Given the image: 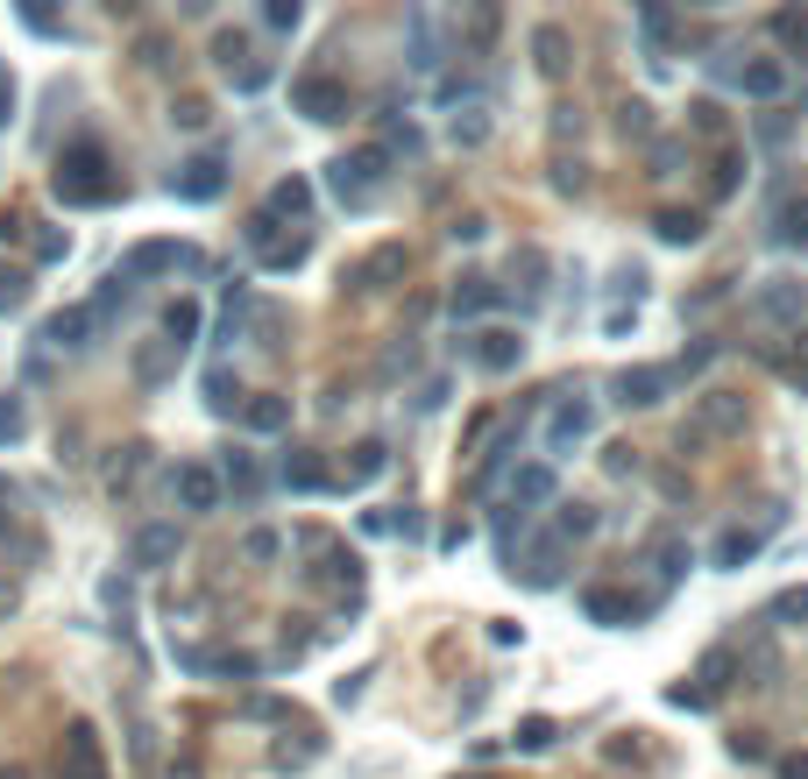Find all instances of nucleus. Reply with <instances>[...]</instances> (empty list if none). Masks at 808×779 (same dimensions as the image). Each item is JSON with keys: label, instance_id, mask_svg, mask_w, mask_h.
Segmentation results:
<instances>
[{"label": "nucleus", "instance_id": "f257e3e1", "mask_svg": "<svg viewBox=\"0 0 808 779\" xmlns=\"http://www.w3.org/2000/svg\"><path fill=\"white\" fill-rule=\"evenodd\" d=\"M50 185H57V199H65V206H114V199H121V185L107 178V149L100 142H71Z\"/></svg>", "mask_w": 808, "mask_h": 779}, {"label": "nucleus", "instance_id": "f03ea898", "mask_svg": "<svg viewBox=\"0 0 808 779\" xmlns=\"http://www.w3.org/2000/svg\"><path fill=\"white\" fill-rule=\"evenodd\" d=\"M745 418H752V397H745V389H702L696 412H688V425H681V454H688V446L745 433Z\"/></svg>", "mask_w": 808, "mask_h": 779}, {"label": "nucleus", "instance_id": "7ed1b4c3", "mask_svg": "<svg viewBox=\"0 0 808 779\" xmlns=\"http://www.w3.org/2000/svg\"><path fill=\"white\" fill-rule=\"evenodd\" d=\"M383 164H391V156L383 149H355V156H334V164H326V185H334V199L341 206H369L376 199V185H383Z\"/></svg>", "mask_w": 808, "mask_h": 779}, {"label": "nucleus", "instance_id": "20e7f679", "mask_svg": "<svg viewBox=\"0 0 808 779\" xmlns=\"http://www.w3.org/2000/svg\"><path fill=\"white\" fill-rule=\"evenodd\" d=\"M178 269H199V248H191V241H135L128 256H121V277H128V284L178 277Z\"/></svg>", "mask_w": 808, "mask_h": 779}, {"label": "nucleus", "instance_id": "39448f33", "mask_svg": "<svg viewBox=\"0 0 808 779\" xmlns=\"http://www.w3.org/2000/svg\"><path fill=\"white\" fill-rule=\"evenodd\" d=\"M673 383H681V368H673V362H639V368H624L610 389H618V404H639V412H652V404L673 397Z\"/></svg>", "mask_w": 808, "mask_h": 779}, {"label": "nucleus", "instance_id": "423d86ee", "mask_svg": "<svg viewBox=\"0 0 808 779\" xmlns=\"http://www.w3.org/2000/svg\"><path fill=\"white\" fill-rule=\"evenodd\" d=\"M57 772H65V779H107L100 730H92V723H71L65 730V751H57Z\"/></svg>", "mask_w": 808, "mask_h": 779}, {"label": "nucleus", "instance_id": "0eeeda50", "mask_svg": "<svg viewBox=\"0 0 808 779\" xmlns=\"http://www.w3.org/2000/svg\"><path fill=\"white\" fill-rule=\"evenodd\" d=\"M227 191V164L220 156H191V164L170 178V199H185V206H214Z\"/></svg>", "mask_w": 808, "mask_h": 779}, {"label": "nucleus", "instance_id": "6e6552de", "mask_svg": "<svg viewBox=\"0 0 808 779\" xmlns=\"http://www.w3.org/2000/svg\"><path fill=\"white\" fill-rule=\"evenodd\" d=\"M589 433H595L589 397H561V404H553V418H546V454H574Z\"/></svg>", "mask_w": 808, "mask_h": 779}, {"label": "nucleus", "instance_id": "1a4fd4ad", "mask_svg": "<svg viewBox=\"0 0 808 779\" xmlns=\"http://www.w3.org/2000/svg\"><path fill=\"white\" fill-rule=\"evenodd\" d=\"M292 107L305 114V121H341V114H348V86H334V78H298L292 86Z\"/></svg>", "mask_w": 808, "mask_h": 779}, {"label": "nucleus", "instance_id": "9d476101", "mask_svg": "<svg viewBox=\"0 0 808 779\" xmlns=\"http://www.w3.org/2000/svg\"><path fill=\"white\" fill-rule=\"evenodd\" d=\"M461 355H469L475 368H490V376H504V368H518V362H525V341L496 326V334H475V341H461Z\"/></svg>", "mask_w": 808, "mask_h": 779}, {"label": "nucleus", "instance_id": "9b49d317", "mask_svg": "<svg viewBox=\"0 0 808 779\" xmlns=\"http://www.w3.org/2000/svg\"><path fill=\"white\" fill-rule=\"evenodd\" d=\"M178 545H185L178 524H142V532L128 539V568H170V560H178Z\"/></svg>", "mask_w": 808, "mask_h": 779}, {"label": "nucleus", "instance_id": "f8f14e48", "mask_svg": "<svg viewBox=\"0 0 808 779\" xmlns=\"http://www.w3.org/2000/svg\"><path fill=\"white\" fill-rule=\"evenodd\" d=\"M178 503H185L191 517L220 511V467H206V461H185V467H178Z\"/></svg>", "mask_w": 808, "mask_h": 779}, {"label": "nucleus", "instance_id": "ddd939ff", "mask_svg": "<svg viewBox=\"0 0 808 779\" xmlns=\"http://www.w3.org/2000/svg\"><path fill=\"white\" fill-rule=\"evenodd\" d=\"M752 312H759V319H801V312H808V284H795V277L759 284L752 290Z\"/></svg>", "mask_w": 808, "mask_h": 779}, {"label": "nucleus", "instance_id": "4468645a", "mask_svg": "<svg viewBox=\"0 0 808 779\" xmlns=\"http://www.w3.org/2000/svg\"><path fill=\"white\" fill-rule=\"evenodd\" d=\"M582 610H589L595 623H610V631H618V623H639L652 602H631V595H618V589H603V581H595V589H582Z\"/></svg>", "mask_w": 808, "mask_h": 779}, {"label": "nucleus", "instance_id": "2eb2a0df", "mask_svg": "<svg viewBox=\"0 0 808 779\" xmlns=\"http://www.w3.org/2000/svg\"><path fill=\"white\" fill-rule=\"evenodd\" d=\"M92 334H100L92 305H71V312H57V319H43V347H92Z\"/></svg>", "mask_w": 808, "mask_h": 779}, {"label": "nucleus", "instance_id": "dca6fc26", "mask_svg": "<svg viewBox=\"0 0 808 779\" xmlns=\"http://www.w3.org/2000/svg\"><path fill=\"white\" fill-rule=\"evenodd\" d=\"M391 277H404V248H397V241L369 248V256H362V263L348 269V284H355V290H383Z\"/></svg>", "mask_w": 808, "mask_h": 779}, {"label": "nucleus", "instance_id": "f3484780", "mask_svg": "<svg viewBox=\"0 0 808 779\" xmlns=\"http://www.w3.org/2000/svg\"><path fill=\"white\" fill-rule=\"evenodd\" d=\"M496 305H504V284H490V277H461L454 298H447L454 319H483V312H496Z\"/></svg>", "mask_w": 808, "mask_h": 779}, {"label": "nucleus", "instance_id": "a211bd4d", "mask_svg": "<svg viewBox=\"0 0 808 779\" xmlns=\"http://www.w3.org/2000/svg\"><path fill=\"white\" fill-rule=\"evenodd\" d=\"M738 86H745V100H780V92H787V65H780V57H752V65L738 71Z\"/></svg>", "mask_w": 808, "mask_h": 779}, {"label": "nucleus", "instance_id": "6ab92c4d", "mask_svg": "<svg viewBox=\"0 0 808 779\" xmlns=\"http://www.w3.org/2000/svg\"><path fill=\"white\" fill-rule=\"evenodd\" d=\"M256 213H269V220H277V213L305 220V213H313V185H305V178H277V185H269V199H263Z\"/></svg>", "mask_w": 808, "mask_h": 779}, {"label": "nucleus", "instance_id": "aec40b11", "mask_svg": "<svg viewBox=\"0 0 808 779\" xmlns=\"http://www.w3.org/2000/svg\"><path fill=\"white\" fill-rule=\"evenodd\" d=\"M277 482L284 490H298V496H313V490H326V467H319V454H284V467H277Z\"/></svg>", "mask_w": 808, "mask_h": 779}, {"label": "nucleus", "instance_id": "412c9836", "mask_svg": "<svg viewBox=\"0 0 808 779\" xmlns=\"http://www.w3.org/2000/svg\"><path fill=\"white\" fill-rule=\"evenodd\" d=\"M170 362H178V347H170V341H142V347H135V383L157 389L170 376Z\"/></svg>", "mask_w": 808, "mask_h": 779}, {"label": "nucleus", "instance_id": "4be33fe9", "mask_svg": "<svg viewBox=\"0 0 808 779\" xmlns=\"http://www.w3.org/2000/svg\"><path fill=\"white\" fill-rule=\"evenodd\" d=\"M546 496H553V467H546V461L518 467V482H511V511H525V503H546Z\"/></svg>", "mask_w": 808, "mask_h": 779}, {"label": "nucleus", "instance_id": "5701e85b", "mask_svg": "<svg viewBox=\"0 0 808 779\" xmlns=\"http://www.w3.org/2000/svg\"><path fill=\"white\" fill-rule=\"evenodd\" d=\"M652 234H660V241H673V248H688V241H702V213H652Z\"/></svg>", "mask_w": 808, "mask_h": 779}, {"label": "nucleus", "instance_id": "b1692460", "mask_svg": "<svg viewBox=\"0 0 808 779\" xmlns=\"http://www.w3.org/2000/svg\"><path fill=\"white\" fill-rule=\"evenodd\" d=\"M220 490L256 496V490H263V467H256V454H227V461H220Z\"/></svg>", "mask_w": 808, "mask_h": 779}, {"label": "nucleus", "instance_id": "393cba45", "mask_svg": "<svg viewBox=\"0 0 808 779\" xmlns=\"http://www.w3.org/2000/svg\"><path fill=\"white\" fill-rule=\"evenodd\" d=\"M191 334H199V305H191V298H178V305H164V341L178 347V355H185V347H191Z\"/></svg>", "mask_w": 808, "mask_h": 779}, {"label": "nucleus", "instance_id": "a878e982", "mask_svg": "<svg viewBox=\"0 0 808 779\" xmlns=\"http://www.w3.org/2000/svg\"><path fill=\"white\" fill-rule=\"evenodd\" d=\"M759 545H766V532H745L738 524V532L717 539V568H745V560H759Z\"/></svg>", "mask_w": 808, "mask_h": 779}, {"label": "nucleus", "instance_id": "bb28decb", "mask_svg": "<svg viewBox=\"0 0 808 779\" xmlns=\"http://www.w3.org/2000/svg\"><path fill=\"white\" fill-rule=\"evenodd\" d=\"M242 418H248V433H284L292 425V397H256Z\"/></svg>", "mask_w": 808, "mask_h": 779}, {"label": "nucleus", "instance_id": "cd10ccee", "mask_svg": "<svg viewBox=\"0 0 808 779\" xmlns=\"http://www.w3.org/2000/svg\"><path fill=\"white\" fill-rule=\"evenodd\" d=\"M383 461H391V446H383V440H362V446H355V461H348V490L376 482V475H383Z\"/></svg>", "mask_w": 808, "mask_h": 779}, {"label": "nucleus", "instance_id": "c85d7f7f", "mask_svg": "<svg viewBox=\"0 0 808 779\" xmlns=\"http://www.w3.org/2000/svg\"><path fill=\"white\" fill-rule=\"evenodd\" d=\"M532 50H539V71H546V78H561V71H568V36L553 29V22L532 36Z\"/></svg>", "mask_w": 808, "mask_h": 779}, {"label": "nucleus", "instance_id": "c756f323", "mask_svg": "<svg viewBox=\"0 0 808 779\" xmlns=\"http://www.w3.org/2000/svg\"><path fill=\"white\" fill-rule=\"evenodd\" d=\"M525 581H532V589H553V581H561V539H539V553H532Z\"/></svg>", "mask_w": 808, "mask_h": 779}, {"label": "nucleus", "instance_id": "7c9ffc66", "mask_svg": "<svg viewBox=\"0 0 808 779\" xmlns=\"http://www.w3.org/2000/svg\"><path fill=\"white\" fill-rule=\"evenodd\" d=\"M652 568H660L667 581H681L688 568H696V553H688V539H660V545H652Z\"/></svg>", "mask_w": 808, "mask_h": 779}, {"label": "nucleus", "instance_id": "2f4dec72", "mask_svg": "<svg viewBox=\"0 0 808 779\" xmlns=\"http://www.w3.org/2000/svg\"><path fill=\"white\" fill-rule=\"evenodd\" d=\"M773 36L787 50H801V65H808V8H780L773 14Z\"/></svg>", "mask_w": 808, "mask_h": 779}, {"label": "nucleus", "instance_id": "473e14b6", "mask_svg": "<svg viewBox=\"0 0 808 779\" xmlns=\"http://www.w3.org/2000/svg\"><path fill=\"white\" fill-rule=\"evenodd\" d=\"M242 319H248V290L235 284V290H227V305H220V326H214V341L227 347V341H242Z\"/></svg>", "mask_w": 808, "mask_h": 779}, {"label": "nucleus", "instance_id": "72a5a7b5", "mask_svg": "<svg viewBox=\"0 0 808 779\" xmlns=\"http://www.w3.org/2000/svg\"><path fill=\"white\" fill-rule=\"evenodd\" d=\"M206 404H214V412H235V404H242V389H235V376H227V368H206Z\"/></svg>", "mask_w": 808, "mask_h": 779}, {"label": "nucleus", "instance_id": "f704fd0d", "mask_svg": "<svg viewBox=\"0 0 808 779\" xmlns=\"http://www.w3.org/2000/svg\"><path fill=\"white\" fill-rule=\"evenodd\" d=\"M553 737H561V730H553V716H525V723H518V737H511V745H518V751H546Z\"/></svg>", "mask_w": 808, "mask_h": 779}, {"label": "nucleus", "instance_id": "c9c22d12", "mask_svg": "<svg viewBox=\"0 0 808 779\" xmlns=\"http://www.w3.org/2000/svg\"><path fill=\"white\" fill-rule=\"evenodd\" d=\"M730 667H738V659H730L723 645L702 659V673H696V680H702V694H709V701H717V688H730Z\"/></svg>", "mask_w": 808, "mask_h": 779}, {"label": "nucleus", "instance_id": "e433bc0d", "mask_svg": "<svg viewBox=\"0 0 808 779\" xmlns=\"http://www.w3.org/2000/svg\"><path fill=\"white\" fill-rule=\"evenodd\" d=\"M773 241H808V199L780 206V220H773Z\"/></svg>", "mask_w": 808, "mask_h": 779}, {"label": "nucleus", "instance_id": "4c0bfd02", "mask_svg": "<svg viewBox=\"0 0 808 779\" xmlns=\"http://www.w3.org/2000/svg\"><path fill=\"white\" fill-rule=\"evenodd\" d=\"M29 433V404L22 397H0V440H22Z\"/></svg>", "mask_w": 808, "mask_h": 779}, {"label": "nucleus", "instance_id": "58836bf2", "mask_svg": "<svg viewBox=\"0 0 808 779\" xmlns=\"http://www.w3.org/2000/svg\"><path fill=\"white\" fill-rule=\"evenodd\" d=\"M595 532V511L589 503H561V539H589Z\"/></svg>", "mask_w": 808, "mask_h": 779}, {"label": "nucleus", "instance_id": "ea45409f", "mask_svg": "<svg viewBox=\"0 0 808 779\" xmlns=\"http://www.w3.org/2000/svg\"><path fill=\"white\" fill-rule=\"evenodd\" d=\"M22 298H29V277L22 269H0V312H14Z\"/></svg>", "mask_w": 808, "mask_h": 779}, {"label": "nucleus", "instance_id": "a19ab883", "mask_svg": "<svg viewBox=\"0 0 808 779\" xmlns=\"http://www.w3.org/2000/svg\"><path fill=\"white\" fill-rule=\"evenodd\" d=\"M773 617H787V623H808V589H787V595H773Z\"/></svg>", "mask_w": 808, "mask_h": 779}, {"label": "nucleus", "instance_id": "79ce46f5", "mask_svg": "<svg viewBox=\"0 0 808 779\" xmlns=\"http://www.w3.org/2000/svg\"><path fill=\"white\" fill-rule=\"evenodd\" d=\"M688 114H696V135H723V107L717 100H696Z\"/></svg>", "mask_w": 808, "mask_h": 779}, {"label": "nucleus", "instance_id": "37998d69", "mask_svg": "<svg viewBox=\"0 0 808 779\" xmlns=\"http://www.w3.org/2000/svg\"><path fill=\"white\" fill-rule=\"evenodd\" d=\"M263 22H269V29H298V0H269Z\"/></svg>", "mask_w": 808, "mask_h": 779}, {"label": "nucleus", "instance_id": "c03bdc74", "mask_svg": "<svg viewBox=\"0 0 808 779\" xmlns=\"http://www.w3.org/2000/svg\"><path fill=\"white\" fill-rule=\"evenodd\" d=\"M65 248H71V241H65L57 227H50V234H36V263H65Z\"/></svg>", "mask_w": 808, "mask_h": 779}, {"label": "nucleus", "instance_id": "a18cd8bd", "mask_svg": "<svg viewBox=\"0 0 808 779\" xmlns=\"http://www.w3.org/2000/svg\"><path fill=\"white\" fill-rule=\"evenodd\" d=\"M242 553H248V560H277V532H248Z\"/></svg>", "mask_w": 808, "mask_h": 779}, {"label": "nucleus", "instance_id": "49530a36", "mask_svg": "<svg viewBox=\"0 0 808 779\" xmlns=\"http://www.w3.org/2000/svg\"><path fill=\"white\" fill-rule=\"evenodd\" d=\"M483 135H490V121H483V114H469V121H454V142H469V149H475Z\"/></svg>", "mask_w": 808, "mask_h": 779}, {"label": "nucleus", "instance_id": "de8ad7c7", "mask_svg": "<svg viewBox=\"0 0 808 779\" xmlns=\"http://www.w3.org/2000/svg\"><path fill=\"white\" fill-rule=\"evenodd\" d=\"M738 170H745V156H738V149H730V156H723V164H717V191H738Z\"/></svg>", "mask_w": 808, "mask_h": 779}, {"label": "nucleus", "instance_id": "09e8293b", "mask_svg": "<svg viewBox=\"0 0 808 779\" xmlns=\"http://www.w3.org/2000/svg\"><path fill=\"white\" fill-rule=\"evenodd\" d=\"M8 532H14V482L0 475V539H8Z\"/></svg>", "mask_w": 808, "mask_h": 779}, {"label": "nucleus", "instance_id": "8fccbe9b", "mask_svg": "<svg viewBox=\"0 0 808 779\" xmlns=\"http://www.w3.org/2000/svg\"><path fill=\"white\" fill-rule=\"evenodd\" d=\"M235 86H242V92H263V86H269V65H242Z\"/></svg>", "mask_w": 808, "mask_h": 779}, {"label": "nucleus", "instance_id": "3c124183", "mask_svg": "<svg viewBox=\"0 0 808 779\" xmlns=\"http://www.w3.org/2000/svg\"><path fill=\"white\" fill-rule=\"evenodd\" d=\"M170 121H178V128H206V100H185L178 114H170Z\"/></svg>", "mask_w": 808, "mask_h": 779}, {"label": "nucleus", "instance_id": "603ef678", "mask_svg": "<svg viewBox=\"0 0 808 779\" xmlns=\"http://www.w3.org/2000/svg\"><path fill=\"white\" fill-rule=\"evenodd\" d=\"M780 779H808V751H787L780 758Z\"/></svg>", "mask_w": 808, "mask_h": 779}, {"label": "nucleus", "instance_id": "864d4df0", "mask_svg": "<svg viewBox=\"0 0 808 779\" xmlns=\"http://www.w3.org/2000/svg\"><path fill=\"white\" fill-rule=\"evenodd\" d=\"M780 368H787V376H795V383H801V389H808V347H795V355H787V362H780Z\"/></svg>", "mask_w": 808, "mask_h": 779}, {"label": "nucleus", "instance_id": "5fc2aeb1", "mask_svg": "<svg viewBox=\"0 0 808 779\" xmlns=\"http://www.w3.org/2000/svg\"><path fill=\"white\" fill-rule=\"evenodd\" d=\"M8 114H14V86H0V121H8Z\"/></svg>", "mask_w": 808, "mask_h": 779}, {"label": "nucleus", "instance_id": "6e6d98bb", "mask_svg": "<svg viewBox=\"0 0 808 779\" xmlns=\"http://www.w3.org/2000/svg\"><path fill=\"white\" fill-rule=\"evenodd\" d=\"M0 779H29V772H22V766H8V772H0Z\"/></svg>", "mask_w": 808, "mask_h": 779}, {"label": "nucleus", "instance_id": "4d7b16f0", "mask_svg": "<svg viewBox=\"0 0 808 779\" xmlns=\"http://www.w3.org/2000/svg\"><path fill=\"white\" fill-rule=\"evenodd\" d=\"M0 610H8V595H0Z\"/></svg>", "mask_w": 808, "mask_h": 779}]
</instances>
